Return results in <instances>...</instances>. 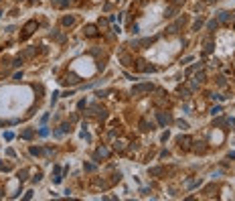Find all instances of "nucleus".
I'll list each match as a JSON object with an SVG mask.
<instances>
[{
  "label": "nucleus",
  "instance_id": "nucleus-1",
  "mask_svg": "<svg viewBox=\"0 0 235 201\" xmlns=\"http://www.w3.org/2000/svg\"><path fill=\"white\" fill-rule=\"evenodd\" d=\"M152 89H154V87H152V83H140V86H136L134 89H132V93L140 98V96H144V93H150Z\"/></svg>",
  "mask_w": 235,
  "mask_h": 201
},
{
  "label": "nucleus",
  "instance_id": "nucleus-2",
  "mask_svg": "<svg viewBox=\"0 0 235 201\" xmlns=\"http://www.w3.org/2000/svg\"><path fill=\"white\" fill-rule=\"evenodd\" d=\"M109 154V150L105 148V146H102V148H97V152H95V158H99V156H107Z\"/></svg>",
  "mask_w": 235,
  "mask_h": 201
},
{
  "label": "nucleus",
  "instance_id": "nucleus-3",
  "mask_svg": "<svg viewBox=\"0 0 235 201\" xmlns=\"http://www.w3.org/2000/svg\"><path fill=\"white\" fill-rule=\"evenodd\" d=\"M229 18H231V12H219V20L221 23H227Z\"/></svg>",
  "mask_w": 235,
  "mask_h": 201
},
{
  "label": "nucleus",
  "instance_id": "nucleus-4",
  "mask_svg": "<svg viewBox=\"0 0 235 201\" xmlns=\"http://www.w3.org/2000/svg\"><path fill=\"white\" fill-rule=\"evenodd\" d=\"M35 27H37V23H28V25H26V29H25V37H28V35L32 33V29H35Z\"/></svg>",
  "mask_w": 235,
  "mask_h": 201
},
{
  "label": "nucleus",
  "instance_id": "nucleus-5",
  "mask_svg": "<svg viewBox=\"0 0 235 201\" xmlns=\"http://www.w3.org/2000/svg\"><path fill=\"white\" fill-rule=\"evenodd\" d=\"M158 122H160L162 126H166V122H170V118H168V116H164V114H158Z\"/></svg>",
  "mask_w": 235,
  "mask_h": 201
},
{
  "label": "nucleus",
  "instance_id": "nucleus-6",
  "mask_svg": "<svg viewBox=\"0 0 235 201\" xmlns=\"http://www.w3.org/2000/svg\"><path fill=\"white\" fill-rule=\"evenodd\" d=\"M32 134H35L32 130H25V132H23V138H32Z\"/></svg>",
  "mask_w": 235,
  "mask_h": 201
},
{
  "label": "nucleus",
  "instance_id": "nucleus-7",
  "mask_svg": "<svg viewBox=\"0 0 235 201\" xmlns=\"http://www.w3.org/2000/svg\"><path fill=\"white\" fill-rule=\"evenodd\" d=\"M85 30H87V35H89V37H93V35H95V29H93V27H87Z\"/></svg>",
  "mask_w": 235,
  "mask_h": 201
},
{
  "label": "nucleus",
  "instance_id": "nucleus-8",
  "mask_svg": "<svg viewBox=\"0 0 235 201\" xmlns=\"http://www.w3.org/2000/svg\"><path fill=\"white\" fill-rule=\"evenodd\" d=\"M63 25H73V18H71V16H67V18H63Z\"/></svg>",
  "mask_w": 235,
  "mask_h": 201
},
{
  "label": "nucleus",
  "instance_id": "nucleus-9",
  "mask_svg": "<svg viewBox=\"0 0 235 201\" xmlns=\"http://www.w3.org/2000/svg\"><path fill=\"white\" fill-rule=\"evenodd\" d=\"M223 124H227V120H223V118H219V120L215 122V126H223Z\"/></svg>",
  "mask_w": 235,
  "mask_h": 201
},
{
  "label": "nucleus",
  "instance_id": "nucleus-10",
  "mask_svg": "<svg viewBox=\"0 0 235 201\" xmlns=\"http://www.w3.org/2000/svg\"><path fill=\"white\" fill-rule=\"evenodd\" d=\"M18 179H20V181H25V179H26V171H20V173H18Z\"/></svg>",
  "mask_w": 235,
  "mask_h": 201
},
{
  "label": "nucleus",
  "instance_id": "nucleus-11",
  "mask_svg": "<svg viewBox=\"0 0 235 201\" xmlns=\"http://www.w3.org/2000/svg\"><path fill=\"white\" fill-rule=\"evenodd\" d=\"M93 169H95V165H91V163H87V165H85V171H93Z\"/></svg>",
  "mask_w": 235,
  "mask_h": 201
},
{
  "label": "nucleus",
  "instance_id": "nucleus-12",
  "mask_svg": "<svg viewBox=\"0 0 235 201\" xmlns=\"http://www.w3.org/2000/svg\"><path fill=\"white\" fill-rule=\"evenodd\" d=\"M47 134H49V130H47V128L43 126V128H41V136H47Z\"/></svg>",
  "mask_w": 235,
  "mask_h": 201
},
{
  "label": "nucleus",
  "instance_id": "nucleus-13",
  "mask_svg": "<svg viewBox=\"0 0 235 201\" xmlns=\"http://www.w3.org/2000/svg\"><path fill=\"white\" fill-rule=\"evenodd\" d=\"M219 112H221V108H219V106H217V108H213V110H211V114L215 116V114H219Z\"/></svg>",
  "mask_w": 235,
  "mask_h": 201
},
{
  "label": "nucleus",
  "instance_id": "nucleus-14",
  "mask_svg": "<svg viewBox=\"0 0 235 201\" xmlns=\"http://www.w3.org/2000/svg\"><path fill=\"white\" fill-rule=\"evenodd\" d=\"M209 29H217V20H211V23H209Z\"/></svg>",
  "mask_w": 235,
  "mask_h": 201
},
{
  "label": "nucleus",
  "instance_id": "nucleus-15",
  "mask_svg": "<svg viewBox=\"0 0 235 201\" xmlns=\"http://www.w3.org/2000/svg\"><path fill=\"white\" fill-rule=\"evenodd\" d=\"M116 148H118V150H124V142H116Z\"/></svg>",
  "mask_w": 235,
  "mask_h": 201
},
{
  "label": "nucleus",
  "instance_id": "nucleus-16",
  "mask_svg": "<svg viewBox=\"0 0 235 201\" xmlns=\"http://www.w3.org/2000/svg\"><path fill=\"white\" fill-rule=\"evenodd\" d=\"M229 158H235V150H231V152H229Z\"/></svg>",
  "mask_w": 235,
  "mask_h": 201
},
{
  "label": "nucleus",
  "instance_id": "nucleus-17",
  "mask_svg": "<svg viewBox=\"0 0 235 201\" xmlns=\"http://www.w3.org/2000/svg\"><path fill=\"white\" fill-rule=\"evenodd\" d=\"M174 2H176V4H178V2H184V0H174Z\"/></svg>",
  "mask_w": 235,
  "mask_h": 201
},
{
  "label": "nucleus",
  "instance_id": "nucleus-18",
  "mask_svg": "<svg viewBox=\"0 0 235 201\" xmlns=\"http://www.w3.org/2000/svg\"><path fill=\"white\" fill-rule=\"evenodd\" d=\"M205 2H213V0H205Z\"/></svg>",
  "mask_w": 235,
  "mask_h": 201
}]
</instances>
